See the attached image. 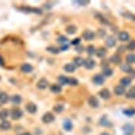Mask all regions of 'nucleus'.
<instances>
[{"label": "nucleus", "mask_w": 135, "mask_h": 135, "mask_svg": "<svg viewBox=\"0 0 135 135\" xmlns=\"http://www.w3.org/2000/svg\"><path fill=\"white\" fill-rule=\"evenodd\" d=\"M81 37H83L84 41H93V39L96 38V34H95L92 30H84Z\"/></svg>", "instance_id": "obj_3"}, {"label": "nucleus", "mask_w": 135, "mask_h": 135, "mask_svg": "<svg viewBox=\"0 0 135 135\" xmlns=\"http://www.w3.org/2000/svg\"><path fill=\"white\" fill-rule=\"evenodd\" d=\"M124 50H127L126 49V46H120V47H118V54H122V53H124Z\"/></svg>", "instance_id": "obj_42"}, {"label": "nucleus", "mask_w": 135, "mask_h": 135, "mask_svg": "<svg viewBox=\"0 0 135 135\" xmlns=\"http://www.w3.org/2000/svg\"><path fill=\"white\" fill-rule=\"evenodd\" d=\"M8 116H11V114H9V111L8 110H0V119L1 120H7V118Z\"/></svg>", "instance_id": "obj_26"}, {"label": "nucleus", "mask_w": 135, "mask_h": 135, "mask_svg": "<svg viewBox=\"0 0 135 135\" xmlns=\"http://www.w3.org/2000/svg\"><path fill=\"white\" fill-rule=\"evenodd\" d=\"M130 84H131V78L130 77H122L120 81H119V85H122L123 88L130 87Z\"/></svg>", "instance_id": "obj_19"}, {"label": "nucleus", "mask_w": 135, "mask_h": 135, "mask_svg": "<svg viewBox=\"0 0 135 135\" xmlns=\"http://www.w3.org/2000/svg\"><path fill=\"white\" fill-rule=\"evenodd\" d=\"M100 124H104V126H110V122H108L107 119H105V118H101V119H100Z\"/></svg>", "instance_id": "obj_41"}, {"label": "nucleus", "mask_w": 135, "mask_h": 135, "mask_svg": "<svg viewBox=\"0 0 135 135\" xmlns=\"http://www.w3.org/2000/svg\"><path fill=\"white\" fill-rule=\"evenodd\" d=\"M3 64H4V60H3L1 57H0V65H3Z\"/></svg>", "instance_id": "obj_48"}, {"label": "nucleus", "mask_w": 135, "mask_h": 135, "mask_svg": "<svg viewBox=\"0 0 135 135\" xmlns=\"http://www.w3.org/2000/svg\"><path fill=\"white\" fill-rule=\"evenodd\" d=\"M62 127H64L65 131H72V128H73V123L70 122V119H65L64 123H62Z\"/></svg>", "instance_id": "obj_20"}, {"label": "nucleus", "mask_w": 135, "mask_h": 135, "mask_svg": "<svg viewBox=\"0 0 135 135\" xmlns=\"http://www.w3.org/2000/svg\"><path fill=\"white\" fill-rule=\"evenodd\" d=\"M124 135H131V134H124Z\"/></svg>", "instance_id": "obj_50"}, {"label": "nucleus", "mask_w": 135, "mask_h": 135, "mask_svg": "<svg viewBox=\"0 0 135 135\" xmlns=\"http://www.w3.org/2000/svg\"><path fill=\"white\" fill-rule=\"evenodd\" d=\"M118 39H119L120 42H123V43L124 42L127 43V42L130 41V34H128L127 31H120L119 34H118Z\"/></svg>", "instance_id": "obj_9"}, {"label": "nucleus", "mask_w": 135, "mask_h": 135, "mask_svg": "<svg viewBox=\"0 0 135 135\" xmlns=\"http://www.w3.org/2000/svg\"><path fill=\"white\" fill-rule=\"evenodd\" d=\"M64 105H62V104H57V105H54V112L55 114H61L62 112V111H64Z\"/></svg>", "instance_id": "obj_37"}, {"label": "nucleus", "mask_w": 135, "mask_h": 135, "mask_svg": "<svg viewBox=\"0 0 135 135\" xmlns=\"http://www.w3.org/2000/svg\"><path fill=\"white\" fill-rule=\"evenodd\" d=\"M108 62H110V64L119 65L120 62H122V60H120V55L118 54V53H116V54H114V55H111V57H110V61H108Z\"/></svg>", "instance_id": "obj_17"}, {"label": "nucleus", "mask_w": 135, "mask_h": 135, "mask_svg": "<svg viewBox=\"0 0 135 135\" xmlns=\"http://www.w3.org/2000/svg\"><path fill=\"white\" fill-rule=\"evenodd\" d=\"M9 114H11V118L14 120H18V119H20V118L23 116V111L19 107H14L11 111H9Z\"/></svg>", "instance_id": "obj_1"}, {"label": "nucleus", "mask_w": 135, "mask_h": 135, "mask_svg": "<svg viewBox=\"0 0 135 135\" xmlns=\"http://www.w3.org/2000/svg\"><path fill=\"white\" fill-rule=\"evenodd\" d=\"M76 50H77V53H83V51H85V47H83V46H77Z\"/></svg>", "instance_id": "obj_45"}, {"label": "nucleus", "mask_w": 135, "mask_h": 135, "mask_svg": "<svg viewBox=\"0 0 135 135\" xmlns=\"http://www.w3.org/2000/svg\"><path fill=\"white\" fill-rule=\"evenodd\" d=\"M0 80H1V77H0Z\"/></svg>", "instance_id": "obj_51"}, {"label": "nucleus", "mask_w": 135, "mask_h": 135, "mask_svg": "<svg viewBox=\"0 0 135 135\" xmlns=\"http://www.w3.org/2000/svg\"><path fill=\"white\" fill-rule=\"evenodd\" d=\"M101 68H103V74L104 77H111V76H112V69H111L110 66H108V64H101Z\"/></svg>", "instance_id": "obj_8"}, {"label": "nucleus", "mask_w": 135, "mask_h": 135, "mask_svg": "<svg viewBox=\"0 0 135 135\" xmlns=\"http://www.w3.org/2000/svg\"><path fill=\"white\" fill-rule=\"evenodd\" d=\"M68 85H72V87H77L78 85V80L77 78H74V77H69V83Z\"/></svg>", "instance_id": "obj_36"}, {"label": "nucleus", "mask_w": 135, "mask_h": 135, "mask_svg": "<svg viewBox=\"0 0 135 135\" xmlns=\"http://www.w3.org/2000/svg\"><path fill=\"white\" fill-rule=\"evenodd\" d=\"M126 49H127V50H130V51H134L135 50V41L130 39V41L127 42V45H126Z\"/></svg>", "instance_id": "obj_33"}, {"label": "nucleus", "mask_w": 135, "mask_h": 135, "mask_svg": "<svg viewBox=\"0 0 135 135\" xmlns=\"http://www.w3.org/2000/svg\"><path fill=\"white\" fill-rule=\"evenodd\" d=\"M57 41H58V43H60L61 46H68V39H66V37H64V35H60V37L57 38Z\"/></svg>", "instance_id": "obj_31"}, {"label": "nucleus", "mask_w": 135, "mask_h": 135, "mask_svg": "<svg viewBox=\"0 0 135 135\" xmlns=\"http://www.w3.org/2000/svg\"><path fill=\"white\" fill-rule=\"evenodd\" d=\"M37 88H38V89H41V91H43V89H46V88H49V81H47V78H45V77L39 78L38 83H37Z\"/></svg>", "instance_id": "obj_5"}, {"label": "nucleus", "mask_w": 135, "mask_h": 135, "mask_svg": "<svg viewBox=\"0 0 135 135\" xmlns=\"http://www.w3.org/2000/svg\"><path fill=\"white\" fill-rule=\"evenodd\" d=\"M76 31H77V27H76L74 24H70V26H68V27H66V34H69V35L76 34Z\"/></svg>", "instance_id": "obj_30"}, {"label": "nucleus", "mask_w": 135, "mask_h": 135, "mask_svg": "<svg viewBox=\"0 0 135 135\" xmlns=\"http://www.w3.org/2000/svg\"><path fill=\"white\" fill-rule=\"evenodd\" d=\"M47 51H50V53H53V54H58L61 50L58 47H54V46H49L47 47Z\"/></svg>", "instance_id": "obj_38"}, {"label": "nucleus", "mask_w": 135, "mask_h": 135, "mask_svg": "<svg viewBox=\"0 0 135 135\" xmlns=\"http://www.w3.org/2000/svg\"><path fill=\"white\" fill-rule=\"evenodd\" d=\"M97 35H99V37H101V38L105 37V30H99L97 31Z\"/></svg>", "instance_id": "obj_43"}, {"label": "nucleus", "mask_w": 135, "mask_h": 135, "mask_svg": "<svg viewBox=\"0 0 135 135\" xmlns=\"http://www.w3.org/2000/svg\"><path fill=\"white\" fill-rule=\"evenodd\" d=\"M134 62H135V53H128L126 55V64L133 65Z\"/></svg>", "instance_id": "obj_24"}, {"label": "nucleus", "mask_w": 135, "mask_h": 135, "mask_svg": "<svg viewBox=\"0 0 135 135\" xmlns=\"http://www.w3.org/2000/svg\"><path fill=\"white\" fill-rule=\"evenodd\" d=\"M96 50H97V49L95 47V46H92V45H89V46H87V47H85V51H87L89 55H92V54H96Z\"/></svg>", "instance_id": "obj_34"}, {"label": "nucleus", "mask_w": 135, "mask_h": 135, "mask_svg": "<svg viewBox=\"0 0 135 135\" xmlns=\"http://www.w3.org/2000/svg\"><path fill=\"white\" fill-rule=\"evenodd\" d=\"M126 99H128V100H135V87H131L130 89H128L126 92Z\"/></svg>", "instance_id": "obj_15"}, {"label": "nucleus", "mask_w": 135, "mask_h": 135, "mask_svg": "<svg viewBox=\"0 0 135 135\" xmlns=\"http://www.w3.org/2000/svg\"><path fill=\"white\" fill-rule=\"evenodd\" d=\"M95 61L92 60V58H88V60H85V64H84V68L85 69H88V70H91V69H93L95 68Z\"/></svg>", "instance_id": "obj_22"}, {"label": "nucleus", "mask_w": 135, "mask_h": 135, "mask_svg": "<svg viewBox=\"0 0 135 135\" xmlns=\"http://www.w3.org/2000/svg\"><path fill=\"white\" fill-rule=\"evenodd\" d=\"M100 135H111V134H108V133H101Z\"/></svg>", "instance_id": "obj_49"}, {"label": "nucleus", "mask_w": 135, "mask_h": 135, "mask_svg": "<svg viewBox=\"0 0 135 135\" xmlns=\"http://www.w3.org/2000/svg\"><path fill=\"white\" fill-rule=\"evenodd\" d=\"M120 69L124 72V73H130V72L133 70L131 65H128V64H122V65H120Z\"/></svg>", "instance_id": "obj_35"}, {"label": "nucleus", "mask_w": 135, "mask_h": 135, "mask_svg": "<svg viewBox=\"0 0 135 135\" xmlns=\"http://www.w3.org/2000/svg\"><path fill=\"white\" fill-rule=\"evenodd\" d=\"M76 65L73 64V62H70V64H66V65H64V70L66 72V73H73V72L76 70Z\"/></svg>", "instance_id": "obj_18"}, {"label": "nucleus", "mask_w": 135, "mask_h": 135, "mask_svg": "<svg viewBox=\"0 0 135 135\" xmlns=\"http://www.w3.org/2000/svg\"><path fill=\"white\" fill-rule=\"evenodd\" d=\"M123 130L126 131L127 134H131V133H133V127H131L130 124H127V126H124V127H123Z\"/></svg>", "instance_id": "obj_39"}, {"label": "nucleus", "mask_w": 135, "mask_h": 135, "mask_svg": "<svg viewBox=\"0 0 135 135\" xmlns=\"http://www.w3.org/2000/svg\"><path fill=\"white\" fill-rule=\"evenodd\" d=\"M32 69H34V68H32V65L28 64V62H24V64L20 65V72H22V73H26V74H27V73H31Z\"/></svg>", "instance_id": "obj_7"}, {"label": "nucleus", "mask_w": 135, "mask_h": 135, "mask_svg": "<svg viewBox=\"0 0 135 135\" xmlns=\"http://www.w3.org/2000/svg\"><path fill=\"white\" fill-rule=\"evenodd\" d=\"M99 95H100V97L103 99V100L111 99V92H110V89H107V88H103V89L99 92Z\"/></svg>", "instance_id": "obj_11"}, {"label": "nucleus", "mask_w": 135, "mask_h": 135, "mask_svg": "<svg viewBox=\"0 0 135 135\" xmlns=\"http://www.w3.org/2000/svg\"><path fill=\"white\" fill-rule=\"evenodd\" d=\"M9 101H11L15 107H18V105L22 103V97L19 96V95H14V96H11V100H9Z\"/></svg>", "instance_id": "obj_23"}, {"label": "nucleus", "mask_w": 135, "mask_h": 135, "mask_svg": "<svg viewBox=\"0 0 135 135\" xmlns=\"http://www.w3.org/2000/svg\"><path fill=\"white\" fill-rule=\"evenodd\" d=\"M26 111H27L28 114H35L38 111V107L34 103H27V105H26Z\"/></svg>", "instance_id": "obj_13"}, {"label": "nucleus", "mask_w": 135, "mask_h": 135, "mask_svg": "<svg viewBox=\"0 0 135 135\" xmlns=\"http://www.w3.org/2000/svg\"><path fill=\"white\" fill-rule=\"evenodd\" d=\"M124 116H135V108H127V110H123Z\"/></svg>", "instance_id": "obj_29"}, {"label": "nucleus", "mask_w": 135, "mask_h": 135, "mask_svg": "<svg viewBox=\"0 0 135 135\" xmlns=\"http://www.w3.org/2000/svg\"><path fill=\"white\" fill-rule=\"evenodd\" d=\"M11 100V97L8 96V93L5 92H0V104H7Z\"/></svg>", "instance_id": "obj_16"}, {"label": "nucleus", "mask_w": 135, "mask_h": 135, "mask_svg": "<svg viewBox=\"0 0 135 135\" xmlns=\"http://www.w3.org/2000/svg\"><path fill=\"white\" fill-rule=\"evenodd\" d=\"M133 77H135V70H134V69L130 72V78H133Z\"/></svg>", "instance_id": "obj_46"}, {"label": "nucleus", "mask_w": 135, "mask_h": 135, "mask_svg": "<svg viewBox=\"0 0 135 135\" xmlns=\"http://www.w3.org/2000/svg\"><path fill=\"white\" fill-rule=\"evenodd\" d=\"M58 83H60L61 87H62V85H68L69 78H68V77H65V76H58Z\"/></svg>", "instance_id": "obj_32"}, {"label": "nucleus", "mask_w": 135, "mask_h": 135, "mask_svg": "<svg viewBox=\"0 0 135 135\" xmlns=\"http://www.w3.org/2000/svg\"><path fill=\"white\" fill-rule=\"evenodd\" d=\"M116 46V39L114 37H107L105 39V47H115Z\"/></svg>", "instance_id": "obj_12"}, {"label": "nucleus", "mask_w": 135, "mask_h": 135, "mask_svg": "<svg viewBox=\"0 0 135 135\" xmlns=\"http://www.w3.org/2000/svg\"><path fill=\"white\" fill-rule=\"evenodd\" d=\"M19 11L23 12H28V14H42V9H37V8H32V7H19Z\"/></svg>", "instance_id": "obj_6"}, {"label": "nucleus", "mask_w": 135, "mask_h": 135, "mask_svg": "<svg viewBox=\"0 0 135 135\" xmlns=\"http://www.w3.org/2000/svg\"><path fill=\"white\" fill-rule=\"evenodd\" d=\"M0 92H1V91H0Z\"/></svg>", "instance_id": "obj_52"}, {"label": "nucleus", "mask_w": 135, "mask_h": 135, "mask_svg": "<svg viewBox=\"0 0 135 135\" xmlns=\"http://www.w3.org/2000/svg\"><path fill=\"white\" fill-rule=\"evenodd\" d=\"M105 54H107V49H105V47H100V49H97V50H96V55L99 58H104Z\"/></svg>", "instance_id": "obj_28"}, {"label": "nucleus", "mask_w": 135, "mask_h": 135, "mask_svg": "<svg viewBox=\"0 0 135 135\" xmlns=\"http://www.w3.org/2000/svg\"><path fill=\"white\" fill-rule=\"evenodd\" d=\"M18 135H32L31 133H22V134H18Z\"/></svg>", "instance_id": "obj_47"}, {"label": "nucleus", "mask_w": 135, "mask_h": 135, "mask_svg": "<svg viewBox=\"0 0 135 135\" xmlns=\"http://www.w3.org/2000/svg\"><path fill=\"white\" fill-rule=\"evenodd\" d=\"M92 83H93L95 85H103L105 83V77L101 73H97V74H95L93 77H92Z\"/></svg>", "instance_id": "obj_2"}, {"label": "nucleus", "mask_w": 135, "mask_h": 135, "mask_svg": "<svg viewBox=\"0 0 135 135\" xmlns=\"http://www.w3.org/2000/svg\"><path fill=\"white\" fill-rule=\"evenodd\" d=\"M54 120H55V116H54V114H53V112H46L43 116H42V122H43L45 124H50Z\"/></svg>", "instance_id": "obj_4"}, {"label": "nucleus", "mask_w": 135, "mask_h": 135, "mask_svg": "<svg viewBox=\"0 0 135 135\" xmlns=\"http://www.w3.org/2000/svg\"><path fill=\"white\" fill-rule=\"evenodd\" d=\"M80 43H81V38H76V39L72 41V45H73V46H78Z\"/></svg>", "instance_id": "obj_40"}, {"label": "nucleus", "mask_w": 135, "mask_h": 135, "mask_svg": "<svg viewBox=\"0 0 135 135\" xmlns=\"http://www.w3.org/2000/svg\"><path fill=\"white\" fill-rule=\"evenodd\" d=\"M88 103H89V105L92 108H97L99 105H100V103H99L97 97L96 96H91L89 99H88Z\"/></svg>", "instance_id": "obj_14"}, {"label": "nucleus", "mask_w": 135, "mask_h": 135, "mask_svg": "<svg viewBox=\"0 0 135 135\" xmlns=\"http://www.w3.org/2000/svg\"><path fill=\"white\" fill-rule=\"evenodd\" d=\"M49 88H50V91L53 92V93H61L62 92V87L60 84H51Z\"/></svg>", "instance_id": "obj_21"}, {"label": "nucleus", "mask_w": 135, "mask_h": 135, "mask_svg": "<svg viewBox=\"0 0 135 135\" xmlns=\"http://www.w3.org/2000/svg\"><path fill=\"white\" fill-rule=\"evenodd\" d=\"M11 128V123H9L8 120H1V123H0V130L1 131H7Z\"/></svg>", "instance_id": "obj_25"}, {"label": "nucleus", "mask_w": 135, "mask_h": 135, "mask_svg": "<svg viewBox=\"0 0 135 135\" xmlns=\"http://www.w3.org/2000/svg\"><path fill=\"white\" fill-rule=\"evenodd\" d=\"M73 64L76 65V66H84V64H85V60H84V58H81V57H74V60H73Z\"/></svg>", "instance_id": "obj_27"}, {"label": "nucleus", "mask_w": 135, "mask_h": 135, "mask_svg": "<svg viewBox=\"0 0 135 135\" xmlns=\"http://www.w3.org/2000/svg\"><path fill=\"white\" fill-rule=\"evenodd\" d=\"M126 88H123L122 85H116V87L114 88V93L116 95V96H124L126 95Z\"/></svg>", "instance_id": "obj_10"}, {"label": "nucleus", "mask_w": 135, "mask_h": 135, "mask_svg": "<svg viewBox=\"0 0 135 135\" xmlns=\"http://www.w3.org/2000/svg\"><path fill=\"white\" fill-rule=\"evenodd\" d=\"M76 4H77V5H88V4H89V1H76Z\"/></svg>", "instance_id": "obj_44"}]
</instances>
